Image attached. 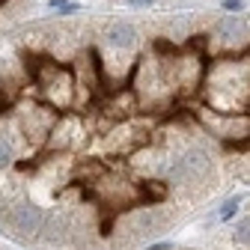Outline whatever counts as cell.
Returning a JSON list of instances; mask_svg holds the SVG:
<instances>
[{"instance_id": "cell-3", "label": "cell", "mask_w": 250, "mask_h": 250, "mask_svg": "<svg viewBox=\"0 0 250 250\" xmlns=\"http://www.w3.org/2000/svg\"><path fill=\"white\" fill-rule=\"evenodd\" d=\"M238 208V200H227L224 208H221V217H232V211Z\"/></svg>"}, {"instance_id": "cell-1", "label": "cell", "mask_w": 250, "mask_h": 250, "mask_svg": "<svg viewBox=\"0 0 250 250\" xmlns=\"http://www.w3.org/2000/svg\"><path fill=\"white\" fill-rule=\"evenodd\" d=\"M30 0H0V21H12L21 9H27Z\"/></svg>"}, {"instance_id": "cell-5", "label": "cell", "mask_w": 250, "mask_h": 250, "mask_svg": "<svg viewBox=\"0 0 250 250\" xmlns=\"http://www.w3.org/2000/svg\"><path fill=\"white\" fill-rule=\"evenodd\" d=\"M131 6H146V3H152V0H128Z\"/></svg>"}, {"instance_id": "cell-4", "label": "cell", "mask_w": 250, "mask_h": 250, "mask_svg": "<svg viewBox=\"0 0 250 250\" xmlns=\"http://www.w3.org/2000/svg\"><path fill=\"white\" fill-rule=\"evenodd\" d=\"M224 9H229V12H238V9H241V3H238V0H227V3H224Z\"/></svg>"}, {"instance_id": "cell-2", "label": "cell", "mask_w": 250, "mask_h": 250, "mask_svg": "<svg viewBox=\"0 0 250 250\" xmlns=\"http://www.w3.org/2000/svg\"><path fill=\"white\" fill-rule=\"evenodd\" d=\"M232 238H235L238 244H250V217H241V221L235 224Z\"/></svg>"}]
</instances>
